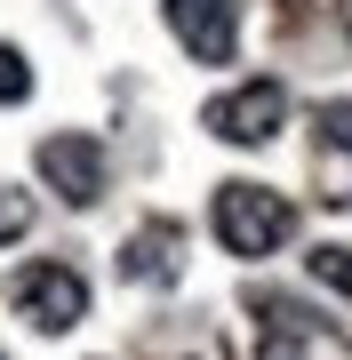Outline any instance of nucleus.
Masks as SVG:
<instances>
[{
    "label": "nucleus",
    "instance_id": "1",
    "mask_svg": "<svg viewBox=\"0 0 352 360\" xmlns=\"http://www.w3.org/2000/svg\"><path fill=\"white\" fill-rule=\"evenodd\" d=\"M209 224H216V240H224V257H273V248H288V232H296V208H288L273 184H216V208H209Z\"/></svg>",
    "mask_w": 352,
    "mask_h": 360
},
{
    "label": "nucleus",
    "instance_id": "2",
    "mask_svg": "<svg viewBox=\"0 0 352 360\" xmlns=\"http://www.w3.org/2000/svg\"><path fill=\"white\" fill-rule=\"evenodd\" d=\"M288 120V89L280 80H240V89L209 96V112H200V129L216 144H240V153H256V144H273Z\"/></svg>",
    "mask_w": 352,
    "mask_h": 360
},
{
    "label": "nucleus",
    "instance_id": "3",
    "mask_svg": "<svg viewBox=\"0 0 352 360\" xmlns=\"http://www.w3.org/2000/svg\"><path fill=\"white\" fill-rule=\"evenodd\" d=\"M8 304L25 312L40 336H65V328L89 321V281H80L72 264H25V272L8 281Z\"/></svg>",
    "mask_w": 352,
    "mask_h": 360
},
{
    "label": "nucleus",
    "instance_id": "4",
    "mask_svg": "<svg viewBox=\"0 0 352 360\" xmlns=\"http://www.w3.org/2000/svg\"><path fill=\"white\" fill-rule=\"evenodd\" d=\"M32 168H40V184H48L65 208H96V200H105V144H96V136H80V129L40 136Z\"/></svg>",
    "mask_w": 352,
    "mask_h": 360
},
{
    "label": "nucleus",
    "instance_id": "5",
    "mask_svg": "<svg viewBox=\"0 0 352 360\" xmlns=\"http://www.w3.org/2000/svg\"><path fill=\"white\" fill-rule=\"evenodd\" d=\"M160 16H169V32L200 56V65H233V49H240V0H160Z\"/></svg>",
    "mask_w": 352,
    "mask_h": 360
},
{
    "label": "nucleus",
    "instance_id": "6",
    "mask_svg": "<svg viewBox=\"0 0 352 360\" xmlns=\"http://www.w3.org/2000/svg\"><path fill=\"white\" fill-rule=\"evenodd\" d=\"M184 232L176 224H136L129 240H120V281H144V288H169L176 272H184Z\"/></svg>",
    "mask_w": 352,
    "mask_h": 360
},
{
    "label": "nucleus",
    "instance_id": "7",
    "mask_svg": "<svg viewBox=\"0 0 352 360\" xmlns=\"http://www.w3.org/2000/svg\"><path fill=\"white\" fill-rule=\"evenodd\" d=\"M248 312H256L264 336H280V345H288V336H313V328H320L313 312L296 304V296H273V288H256V296H248Z\"/></svg>",
    "mask_w": 352,
    "mask_h": 360
},
{
    "label": "nucleus",
    "instance_id": "8",
    "mask_svg": "<svg viewBox=\"0 0 352 360\" xmlns=\"http://www.w3.org/2000/svg\"><path fill=\"white\" fill-rule=\"evenodd\" d=\"M304 264H313V281H320V288L352 296V240H320V248H313Z\"/></svg>",
    "mask_w": 352,
    "mask_h": 360
},
{
    "label": "nucleus",
    "instance_id": "9",
    "mask_svg": "<svg viewBox=\"0 0 352 360\" xmlns=\"http://www.w3.org/2000/svg\"><path fill=\"white\" fill-rule=\"evenodd\" d=\"M25 96H32V65H25V49L0 40V104H25Z\"/></svg>",
    "mask_w": 352,
    "mask_h": 360
},
{
    "label": "nucleus",
    "instance_id": "10",
    "mask_svg": "<svg viewBox=\"0 0 352 360\" xmlns=\"http://www.w3.org/2000/svg\"><path fill=\"white\" fill-rule=\"evenodd\" d=\"M320 144H328V153H352V96H328L320 104Z\"/></svg>",
    "mask_w": 352,
    "mask_h": 360
},
{
    "label": "nucleus",
    "instance_id": "11",
    "mask_svg": "<svg viewBox=\"0 0 352 360\" xmlns=\"http://www.w3.org/2000/svg\"><path fill=\"white\" fill-rule=\"evenodd\" d=\"M25 232H32V200L16 184H0V240H25Z\"/></svg>",
    "mask_w": 352,
    "mask_h": 360
}]
</instances>
